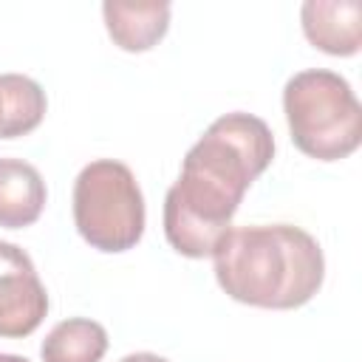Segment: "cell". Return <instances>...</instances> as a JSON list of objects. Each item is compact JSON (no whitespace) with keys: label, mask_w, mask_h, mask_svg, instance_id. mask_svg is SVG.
Listing matches in <instances>:
<instances>
[{"label":"cell","mask_w":362,"mask_h":362,"mask_svg":"<svg viewBox=\"0 0 362 362\" xmlns=\"http://www.w3.org/2000/svg\"><path fill=\"white\" fill-rule=\"evenodd\" d=\"M274 136L252 113H223L187 150L164 195V235L184 257H212L252 187L272 164Z\"/></svg>","instance_id":"cell-1"},{"label":"cell","mask_w":362,"mask_h":362,"mask_svg":"<svg viewBox=\"0 0 362 362\" xmlns=\"http://www.w3.org/2000/svg\"><path fill=\"white\" fill-rule=\"evenodd\" d=\"M212 263L226 297L255 308H300L325 277L317 238L291 223L229 229L215 246Z\"/></svg>","instance_id":"cell-2"},{"label":"cell","mask_w":362,"mask_h":362,"mask_svg":"<svg viewBox=\"0 0 362 362\" xmlns=\"http://www.w3.org/2000/svg\"><path fill=\"white\" fill-rule=\"evenodd\" d=\"M291 141L317 161L348 158L362 144V105L351 82L325 68L294 74L283 88Z\"/></svg>","instance_id":"cell-3"},{"label":"cell","mask_w":362,"mask_h":362,"mask_svg":"<svg viewBox=\"0 0 362 362\" xmlns=\"http://www.w3.org/2000/svg\"><path fill=\"white\" fill-rule=\"evenodd\" d=\"M74 223L99 252L133 249L144 235V195L133 170L113 158L85 164L74 181Z\"/></svg>","instance_id":"cell-4"},{"label":"cell","mask_w":362,"mask_h":362,"mask_svg":"<svg viewBox=\"0 0 362 362\" xmlns=\"http://www.w3.org/2000/svg\"><path fill=\"white\" fill-rule=\"evenodd\" d=\"M45 314L48 294L31 257L17 243L0 240V337H28Z\"/></svg>","instance_id":"cell-5"},{"label":"cell","mask_w":362,"mask_h":362,"mask_svg":"<svg viewBox=\"0 0 362 362\" xmlns=\"http://www.w3.org/2000/svg\"><path fill=\"white\" fill-rule=\"evenodd\" d=\"M300 23L305 40L331 57H354L362 45L359 0H305Z\"/></svg>","instance_id":"cell-6"},{"label":"cell","mask_w":362,"mask_h":362,"mask_svg":"<svg viewBox=\"0 0 362 362\" xmlns=\"http://www.w3.org/2000/svg\"><path fill=\"white\" fill-rule=\"evenodd\" d=\"M110 40L130 54L150 51L170 28V3H102Z\"/></svg>","instance_id":"cell-7"},{"label":"cell","mask_w":362,"mask_h":362,"mask_svg":"<svg viewBox=\"0 0 362 362\" xmlns=\"http://www.w3.org/2000/svg\"><path fill=\"white\" fill-rule=\"evenodd\" d=\"M45 181L23 158H0V226H31L45 209Z\"/></svg>","instance_id":"cell-8"},{"label":"cell","mask_w":362,"mask_h":362,"mask_svg":"<svg viewBox=\"0 0 362 362\" xmlns=\"http://www.w3.org/2000/svg\"><path fill=\"white\" fill-rule=\"evenodd\" d=\"M45 90L23 74H0V139H17L45 119Z\"/></svg>","instance_id":"cell-9"},{"label":"cell","mask_w":362,"mask_h":362,"mask_svg":"<svg viewBox=\"0 0 362 362\" xmlns=\"http://www.w3.org/2000/svg\"><path fill=\"white\" fill-rule=\"evenodd\" d=\"M107 351V331L88 317L57 322L40 345L42 362H102Z\"/></svg>","instance_id":"cell-10"},{"label":"cell","mask_w":362,"mask_h":362,"mask_svg":"<svg viewBox=\"0 0 362 362\" xmlns=\"http://www.w3.org/2000/svg\"><path fill=\"white\" fill-rule=\"evenodd\" d=\"M119 362H170V359H164V356H158V354H150V351H139V354H127V356L119 359Z\"/></svg>","instance_id":"cell-11"},{"label":"cell","mask_w":362,"mask_h":362,"mask_svg":"<svg viewBox=\"0 0 362 362\" xmlns=\"http://www.w3.org/2000/svg\"><path fill=\"white\" fill-rule=\"evenodd\" d=\"M0 362H28V359L17 356V354H0Z\"/></svg>","instance_id":"cell-12"}]
</instances>
